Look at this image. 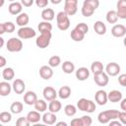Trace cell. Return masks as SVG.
Here are the masks:
<instances>
[{
  "mask_svg": "<svg viewBox=\"0 0 126 126\" xmlns=\"http://www.w3.org/2000/svg\"><path fill=\"white\" fill-rule=\"evenodd\" d=\"M51 32H40V35L36 37L35 39V44L37 47L43 49L46 48L49 43H50V39H51Z\"/></svg>",
  "mask_w": 126,
  "mask_h": 126,
  "instance_id": "7a4b0ae2",
  "label": "cell"
},
{
  "mask_svg": "<svg viewBox=\"0 0 126 126\" xmlns=\"http://www.w3.org/2000/svg\"><path fill=\"white\" fill-rule=\"evenodd\" d=\"M42 94H43V97L45 100L47 101H50V100H53L57 97L58 95V93L55 91L54 88L52 87H45L43 89V92H42Z\"/></svg>",
  "mask_w": 126,
  "mask_h": 126,
  "instance_id": "ba28073f",
  "label": "cell"
},
{
  "mask_svg": "<svg viewBox=\"0 0 126 126\" xmlns=\"http://www.w3.org/2000/svg\"><path fill=\"white\" fill-rule=\"evenodd\" d=\"M12 120V114L8 111H2L0 113V121L2 123H8Z\"/></svg>",
  "mask_w": 126,
  "mask_h": 126,
  "instance_id": "74e56055",
  "label": "cell"
},
{
  "mask_svg": "<svg viewBox=\"0 0 126 126\" xmlns=\"http://www.w3.org/2000/svg\"><path fill=\"white\" fill-rule=\"evenodd\" d=\"M89 104H90V99H87V98H80L78 101H77V108L81 111H86L88 112V109H89Z\"/></svg>",
  "mask_w": 126,
  "mask_h": 126,
  "instance_id": "4316f807",
  "label": "cell"
},
{
  "mask_svg": "<svg viewBox=\"0 0 126 126\" xmlns=\"http://www.w3.org/2000/svg\"><path fill=\"white\" fill-rule=\"evenodd\" d=\"M62 108V104L59 100H57L56 98L53 99V100H50L49 104H48V110L53 112V113H57L61 110Z\"/></svg>",
  "mask_w": 126,
  "mask_h": 126,
  "instance_id": "7402d4cb",
  "label": "cell"
},
{
  "mask_svg": "<svg viewBox=\"0 0 126 126\" xmlns=\"http://www.w3.org/2000/svg\"><path fill=\"white\" fill-rule=\"evenodd\" d=\"M35 0H21V3L23 4V6L25 7H31L33 3H34Z\"/></svg>",
  "mask_w": 126,
  "mask_h": 126,
  "instance_id": "f907efd6",
  "label": "cell"
},
{
  "mask_svg": "<svg viewBox=\"0 0 126 126\" xmlns=\"http://www.w3.org/2000/svg\"><path fill=\"white\" fill-rule=\"evenodd\" d=\"M6 48L10 52H19L23 49V42L20 38L11 37L6 43Z\"/></svg>",
  "mask_w": 126,
  "mask_h": 126,
  "instance_id": "3957f363",
  "label": "cell"
},
{
  "mask_svg": "<svg viewBox=\"0 0 126 126\" xmlns=\"http://www.w3.org/2000/svg\"><path fill=\"white\" fill-rule=\"evenodd\" d=\"M22 9H23V4L21 2L15 1L12 2L9 6H8V11L11 15H19L22 13Z\"/></svg>",
  "mask_w": 126,
  "mask_h": 126,
  "instance_id": "7c38bea8",
  "label": "cell"
},
{
  "mask_svg": "<svg viewBox=\"0 0 126 126\" xmlns=\"http://www.w3.org/2000/svg\"><path fill=\"white\" fill-rule=\"evenodd\" d=\"M48 0H35L34 3L38 8H45L48 5Z\"/></svg>",
  "mask_w": 126,
  "mask_h": 126,
  "instance_id": "f6af8a7d",
  "label": "cell"
},
{
  "mask_svg": "<svg viewBox=\"0 0 126 126\" xmlns=\"http://www.w3.org/2000/svg\"><path fill=\"white\" fill-rule=\"evenodd\" d=\"M120 108L123 111H126V97L121 99V101H120Z\"/></svg>",
  "mask_w": 126,
  "mask_h": 126,
  "instance_id": "816d5d0a",
  "label": "cell"
},
{
  "mask_svg": "<svg viewBox=\"0 0 126 126\" xmlns=\"http://www.w3.org/2000/svg\"><path fill=\"white\" fill-rule=\"evenodd\" d=\"M91 71L94 75L103 72V64L100 61H94L91 65Z\"/></svg>",
  "mask_w": 126,
  "mask_h": 126,
  "instance_id": "83f0119b",
  "label": "cell"
},
{
  "mask_svg": "<svg viewBox=\"0 0 126 126\" xmlns=\"http://www.w3.org/2000/svg\"><path fill=\"white\" fill-rule=\"evenodd\" d=\"M70 124L72 126H83V122H82L81 118H74V119H72Z\"/></svg>",
  "mask_w": 126,
  "mask_h": 126,
  "instance_id": "c3c4849f",
  "label": "cell"
},
{
  "mask_svg": "<svg viewBox=\"0 0 126 126\" xmlns=\"http://www.w3.org/2000/svg\"><path fill=\"white\" fill-rule=\"evenodd\" d=\"M75 75L79 81H85L90 77V70L86 67H80L76 70Z\"/></svg>",
  "mask_w": 126,
  "mask_h": 126,
  "instance_id": "9a60e30c",
  "label": "cell"
},
{
  "mask_svg": "<svg viewBox=\"0 0 126 126\" xmlns=\"http://www.w3.org/2000/svg\"><path fill=\"white\" fill-rule=\"evenodd\" d=\"M64 112H65V114H66L67 116L72 117V116H74V115L76 114V112H77V107H76L75 105H73V104H67V105L64 107Z\"/></svg>",
  "mask_w": 126,
  "mask_h": 126,
  "instance_id": "e575fe53",
  "label": "cell"
},
{
  "mask_svg": "<svg viewBox=\"0 0 126 126\" xmlns=\"http://www.w3.org/2000/svg\"><path fill=\"white\" fill-rule=\"evenodd\" d=\"M117 16L119 19H123L125 20L126 19V7H120V8H117Z\"/></svg>",
  "mask_w": 126,
  "mask_h": 126,
  "instance_id": "b9f144b4",
  "label": "cell"
},
{
  "mask_svg": "<svg viewBox=\"0 0 126 126\" xmlns=\"http://www.w3.org/2000/svg\"><path fill=\"white\" fill-rule=\"evenodd\" d=\"M23 108H24V105H23V103L20 102V101H14V102L11 104V106H10V110H11V112L14 113V114H19V113H21V112L23 111Z\"/></svg>",
  "mask_w": 126,
  "mask_h": 126,
  "instance_id": "f546056e",
  "label": "cell"
},
{
  "mask_svg": "<svg viewBox=\"0 0 126 126\" xmlns=\"http://www.w3.org/2000/svg\"><path fill=\"white\" fill-rule=\"evenodd\" d=\"M118 83L122 87H126V74H121L118 77Z\"/></svg>",
  "mask_w": 126,
  "mask_h": 126,
  "instance_id": "7dc6e473",
  "label": "cell"
},
{
  "mask_svg": "<svg viewBox=\"0 0 126 126\" xmlns=\"http://www.w3.org/2000/svg\"><path fill=\"white\" fill-rule=\"evenodd\" d=\"M6 32V30H5V27H4V23L0 24V34H3Z\"/></svg>",
  "mask_w": 126,
  "mask_h": 126,
  "instance_id": "9f6ffc18",
  "label": "cell"
},
{
  "mask_svg": "<svg viewBox=\"0 0 126 126\" xmlns=\"http://www.w3.org/2000/svg\"><path fill=\"white\" fill-rule=\"evenodd\" d=\"M4 27L6 30V32H13L15 31V24H13L12 22H6L4 23Z\"/></svg>",
  "mask_w": 126,
  "mask_h": 126,
  "instance_id": "ee69618b",
  "label": "cell"
},
{
  "mask_svg": "<svg viewBox=\"0 0 126 126\" xmlns=\"http://www.w3.org/2000/svg\"><path fill=\"white\" fill-rule=\"evenodd\" d=\"M116 7H117V8L126 7V0H118V2H117V4H116Z\"/></svg>",
  "mask_w": 126,
  "mask_h": 126,
  "instance_id": "f5cc1de1",
  "label": "cell"
},
{
  "mask_svg": "<svg viewBox=\"0 0 126 126\" xmlns=\"http://www.w3.org/2000/svg\"><path fill=\"white\" fill-rule=\"evenodd\" d=\"M83 4H87V5L91 6L92 8H94V10H96L99 6V1L98 0H84Z\"/></svg>",
  "mask_w": 126,
  "mask_h": 126,
  "instance_id": "60d3db41",
  "label": "cell"
},
{
  "mask_svg": "<svg viewBox=\"0 0 126 126\" xmlns=\"http://www.w3.org/2000/svg\"><path fill=\"white\" fill-rule=\"evenodd\" d=\"M105 72L110 77H115L120 73V66L115 62H110L105 67Z\"/></svg>",
  "mask_w": 126,
  "mask_h": 126,
  "instance_id": "52a82bcc",
  "label": "cell"
},
{
  "mask_svg": "<svg viewBox=\"0 0 126 126\" xmlns=\"http://www.w3.org/2000/svg\"><path fill=\"white\" fill-rule=\"evenodd\" d=\"M18 36L21 39H29V38H32L35 36L36 32L32 28L30 27H21L18 30Z\"/></svg>",
  "mask_w": 126,
  "mask_h": 126,
  "instance_id": "277c9868",
  "label": "cell"
},
{
  "mask_svg": "<svg viewBox=\"0 0 126 126\" xmlns=\"http://www.w3.org/2000/svg\"><path fill=\"white\" fill-rule=\"evenodd\" d=\"M94 81L97 86L105 87L109 82V76L106 74V72H101L94 75Z\"/></svg>",
  "mask_w": 126,
  "mask_h": 126,
  "instance_id": "8992f818",
  "label": "cell"
},
{
  "mask_svg": "<svg viewBox=\"0 0 126 126\" xmlns=\"http://www.w3.org/2000/svg\"><path fill=\"white\" fill-rule=\"evenodd\" d=\"M70 19L69 17L63 21H60V22H57V27L60 31H67L69 28H70Z\"/></svg>",
  "mask_w": 126,
  "mask_h": 126,
  "instance_id": "d590c367",
  "label": "cell"
},
{
  "mask_svg": "<svg viewBox=\"0 0 126 126\" xmlns=\"http://www.w3.org/2000/svg\"><path fill=\"white\" fill-rule=\"evenodd\" d=\"M8 1H10V2H15L16 0H8Z\"/></svg>",
  "mask_w": 126,
  "mask_h": 126,
  "instance_id": "be15d7a7",
  "label": "cell"
},
{
  "mask_svg": "<svg viewBox=\"0 0 126 126\" xmlns=\"http://www.w3.org/2000/svg\"><path fill=\"white\" fill-rule=\"evenodd\" d=\"M109 125H110V126H113V125H117V126H121V125H122V123H121L120 121H118V120H115V119H113V120H111V121H109Z\"/></svg>",
  "mask_w": 126,
  "mask_h": 126,
  "instance_id": "db71d44e",
  "label": "cell"
},
{
  "mask_svg": "<svg viewBox=\"0 0 126 126\" xmlns=\"http://www.w3.org/2000/svg\"><path fill=\"white\" fill-rule=\"evenodd\" d=\"M94 11H95V10H94V8H92L91 6H89V5H87V4H83L82 9H81L82 15H83L84 17H86V18L93 16V14L94 13Z\"/></svg>",
  "mask_w": 126,
  "mask_h": 126,
  "instance_id": "d6a6232c",
  "label": "cell"
},
{
  "mask_svg": "<svg viewBox=\"0 0 126 126\" xmlns=\"http://www.w3.org/2000/svg\"><path fill=\"white\" fill-rule=\"evenodd\" d=\"M12 87H13L14 92H15L17 94H22L25 92V89H26V85H25L24 81L21 80V79H16V80H14Z\"/></svg>",
  "mask_w": 126,
  "mask_h": 126,
  "instance_id": "4fadbf2b",
  "label": "cell"
},
{
  "mask_svg": "<svg viewBox=\"0 0 126 126\" xmlns=\"http://www.w3.org/2000/svg\"><path fill=\"white\" fill-rule=\"evenodd\" d=\"M94 30L96 34L98 35H103L105 34L106 32V26L103 22L101 21H96L94 22Z\"/></svg>",
  "mask_w": 126,
  "mask_h": 126,
  "instance_id": "ac0fdd59",
  "label": "cell"
},
{
  "mask_svg": "<svg viewBox=\"0 0 126 126\" xmlns=\"http://www.w3.org/2000/svg\"><path fill=\"white\" fill-rule=\"evenodd\" d=\"M12 86L6 82V81H3L0 83V95L1 96H6V95H9L11 91H12Z\"/></svg>",
  "mask_w": 126,
  "mask_h": 126,
  "instance_id": "ffe728a7",
  "label": "cell"
},
{
  "mask_svg": "<svg viewBox=\"0 0 126 126\" xmlns=\"http://www.w3.org/2000/svg\"><path fill=\"white\" fill-rule=\"evenodd\" d=\"M56 125L57 126H67V123L66 122H63V121H61V122H58V123H56Z\"/></svg>",
  "mask_w": 126,
  "mask_h": 126,
  "instance_id": "680465c9",
  "label": "cell"
},
{
  "mask_svg": "<svg viewBox=\"0 0 126 126\" xmlns=\"http://www.w3.org/2000/svg\"><path fill=\"white\" fill-rule=\"evenodd\" d=\"M1 1V3H0V7H2L3 5H4V0H0Z\"/></svg>",
  "mask_w": 126,
  "mask_h": 126,
  "instance_id": "6125c7cd",
  "label": "cell"
},
{
  "mask_svg": "<svg viewBox=\"0 0 126 126\" xmlns=\"http://www.w3.org/2000/svg\"><path fill=\"white\" fill-rule=\"evenodd\" d=\"M54 17H55V13H54L53 9H51V8H46V9L42 10V12H41V18L43 21L50 22L54 19Z\"/></svg>",
  "mask_w": 126,
  "mask_h": 126,
  "instance_id": "44dd1931",
  "label": "cell"
},
{
  "mask_svg": "<svg viewBox=\"0 0 126 126\" xmlns=\"http://www.w3.org/2000/svg\"><path fill=\"white\" fill-rule=\"evenodd\" d=\"M111 34L114 37H123L126 34V27L121 24L114 25L111 29Z\"/></svg>",
  "mask_w": 126,
  "mask_h": 126,
  "instance_id": "9c48e42d",
  "label": "cell"
},
{
  "mask_svg": "<svg viewBox=\"0 0 126 126\" xmlns=\"http://www.w3.org/2000/svg\"><path fill=\"white\" fill-rule=\"evenodd\" d=\"M2 77L5 81H11L14 79L15 77V72L13 70V68L11 67H7L5 69H3L2 71Z\"/></svg>",
  "mask_w": 126,
  "mask_h": 126,
  "instance_id": "d4e9b609",
  "label": "cell"
},
{
  "mask_svg": "<svg viewBox=\"0 0 126 126\" xmlns=\"http://www.w3.org/2000/svg\"><path fill=\"white\" fill-rule=\"evenodd\" d=\"M107 97L110 102H120L122 99V93L120 91L113 90L107 94Z\"/></svg>",
  "mask_w": 126,
  "mask_h": 126,
  "instance_id": "e0dca14e",
  "label": "cell"
},
{
  "mask_svg": "<svg viewBox=\"0 0 126 126\" xmlns=\"http://www.w3.org/2000/svg\"><path fill=\"white\" fill-rule=\"evenodd\" d=\"M37 29L40 32H51L52 30V25L50 24V22L47 21H42L38 24Z\"/></svg>",
  "mask_w": 126,
  "mask_h": 126,
  "instance_id": "1f68e13d",
  "label": "cell"
},
{
  "mask_svg": "<svg viewBox=\"0 0 126 126\" xmlns=\"http://www.w3.org/2000/svg\"><path fill=\"white\" fill-rule=\"evenodd\" d=\"M95 108H96V105H95V103H94L93 100H91V99H90V104H89L88 113H93V112L95 110Z\"/></svg>",
  "mask_w": 126,
  "mask_h": 126,
  "instance_id": "681fc988",
  "label": "cell"
},
{
  "mask_svg": "<svg viewBox=\"0 0 126 126\" xmlns=\"http://www.w3.org/2000/svg\"><path fill=\"white\" fill-rule=\"evenodd\" d=\"M36 100H37V95L32 91H29L24 94V102L28 105H33Z\"/></svg>",
  "mask_w": 126,
  "mask_h": 126,
  "instance_id": "5bb4252c",
  "label": "cell"
},
{
  "mask_svg": "<svg viewBox=\"0 0 126 126\" xmlns=\"http://www.w3.org/2000/svg\"><path fill=\"white\" fill-rule=\"evenodd\" d=\"M105 18H106L107 23H109V24H116L117 20L119 19L118 16H117L116 11H114V10L108 11L107 14H106V16H105Z\"/></svg>",
  "mask_w": 126,
  "mask_h": 126,
  "instance_id": "4dcf8cb0",
  "label": "cell"
},
{
  "mask_svg": "<svg viewBox=\"0 0 126 126\" xmlns=\"http://www.w3.org/2000/svg\"><path fill=\"white\" fill-rule=\"evenodd\" d=\"M61 63V58L58 56V55H53V56H51L50 58H49V60H48V65L50 66V67H57V66H59V64Z\"/></svg>",
  "mask_w": 126,
  "mask_h": 126,
  "instance_id": "8d00e7d4",
  "label": "cell"
},
{
  "mask_svg": "<svg viewBox=\"0 0 126 126\" xmlns=\"http://www.w3.org/2000/svg\"><path fill=\"white\" fill-rule=\"evenodd\" d=\"M62 71L65 74H71L75 71V65L71 61H64L62 63Z\"/></svg>",
  "mask_w": 126,
  "mask_h": 126,
  "instance_id": "f1b7e54d",
  "label": "cell"
},
{
  "mask_svg": "<svg viewBox=\"0 0 126 126\" xmlns=\"http://www.w3.org/2000/svg\"><path fill=\"white\" fill-rule=\"evenodd\" d=\"M41 115H40V112L39 111H30L28 114H27V118H28V120L31 122V123H32V124H35V123H37L40 119H41Z\"/></svg>",
  "mask_w": 126,
  "mask_h": 126,
  "instance_id": "603a6c76",
  "label": "cell"
},
{
  "mask_svg": "<svg viewBox=\"0 0 126 126\" xmlns=\"http://www.w3.org/2000/svg\"><path fill=\"white\" fill-rule=\"evenodd\" d=\"M94 99H95V102L98 104V105H104L106 104L107 100H108V97H107V93L103 90H99L95 93L94 94Z\"/></svg>",
  "mask_w": 126,
  "mask_h": 126,
  "instance_id": "30bf717a",
  "label": "cell"
},
{
  "mask_svg": "<svg viewBox=\"0 0 126 126\" xmlns=\"http://www.w3.org/2000/svg\"><path fill=\"white\" fill-rule=\"evenodd\" d=\"M71 95V89L68 86H63L58 91V96L62 99H66Z\"/></svg>",
  "mask_w": 126,
  "mask_h": 126,
  "instance_id": "484cf974",
  "label": "cell"
},
{
  "mask_svg": "<svg viewBox=\"0 0 126 126\" xmlns=\"http://www.w3.org/2000/svg\"><path fill=\"white\" fill-rule=\"evenodd\" d=\"M78 11V0H65L64 12L68 16H73Z\"/></svg>",
  "mask_w": 126,
  "mask_h": 126,
  "instance_id": "5b68a950",
  "label": "cell"
},
{
  "mask_svg": "<svg viewBox=\"0 0 126 126\" xmlns=\"http://www.w3.org/2000/svg\"><path fill=\"white\" fill-rule=\"evenodd\" d=\"M42 121L44 124H47V125H53L56 123V120H57V117L55 115V113L49 111V112H45L42 117H41Z\"/></svg>",
  "mask_w": 126,
  "mask_h": 126,
  "instance_id": "2e32d148",
  "label": "cell"
},
{
  "mask_svg": "<svg viewBox=\"0 0 126 126\" xmlns=\"http://www.w3.org/2000/svg\"><path fill=\"white\" fill-rule=\"evenodd\" d=\"M119 112H120V111H118V110H116V109H109V110L101 111V112H99L98 115H97V120H98V122L101 123V124L109 123V121L118 118Z\"/></svg>",
  "mask_w": 126,
  "mask_h": 126,
  "instance_id": "6da1fadb",
  "label": "cell"
},
{
  "mask_svg": "<svg viewBox=\"0 0 126 126\" xmlns=\"http://www.w3.org/2000/svg\"><path fill=\"white\" fill-rule=\"evenodd\" d=\"M33 105H34L35 110H37L39 112H44L47 109V103L45 102L44 99H37Z\"/></svg>",
  "mask_w": 126,
  "mask_h": 126,
  "instance_id": "836d02e7",
  "label": "cell"
},
{
  "mask_svg": "<svg viewBox=\"0 0 126 126\" xmlns=\"http://www.w3.org/2000/svg\"><path fill=\"white\" fill-rule=\"evenodd\" d=\"M118 119H119V121H120L123 125H126V111H121V112H119Z\"/></svg>",
  "mask_w": 126,
  "mask_h": 126,
  "instance_id": "bcb514c9",
  "label": "cell"
},
{
  "mask_svg": "<svg viewBox=\"0 0 126 126\" xmlns=\"http://www.w3.org/2000/svg\"><path fill=\"white\" fill-rule=\"evenodd\" d=\"M81 120L83 122V126H90V125H92V122H93L92 117L89 115H83L81 117Z\"/></svg>",
  "mask_w": 126,
  "mask_h": 126,
  "instance_id": "7bdbcfd3",
  "label": "cell"
},
{
  "mask_svg": "<svg viewBox=\"0 0 126 126\" xmlns=\"http://www.w3.org/2000/svg\"><path fill=\"white\" fill-rule=\"evenodd\" d=\"M7 61H6V58L4 56H0V67L3 68L5 65H6Z\"/></svg>",
  "mask_w": 126,
  "mask_h": 126,
  "instance_id": "11a10c76",
  "label": "cell"
},
{
  "mask_svg": "<svg viewBox=\"0 0 126 126\" xmlns=\"http://www.w3.org/2000/svg\"><path fill=\"white\" fill-rule=\"evenodd\" d=\"M39 76L43 79V80H49L51 79V77L53 76V71L51 69V67L48 65H43L39 68Z\"/></svg>",
  "mask_w": 126,
  "mask_h": 126,
  "instance_id": "8fae6325",
  "label": "cell"
},
{
  "mask_svg": "<svg viewBox=\"0 0 126 126\" xmlns=\"http://www.w3.org/2000/svg\"><path fill=\"white\" fill-rule=\"evenodd\" d=\"M50 2L54 5H57V4H60L62 2V0H50Z\"/></svg>",
  "mask_w": 126,
  "mask_h": 126,
  "instance_id": "6f0895ef",
  "label": "cell"
},
{
  "mask_svg": "<svg viewBox=\"0 0 126 126\" xmlns=\"http://www.w3.org/2000/svg\"><path fill=\"white\" fill-rule=\"evenodd\" d=\"M85 35H86V34H85L84 32H80V31L77 30V29L72 30L71 32H70V36H71V38H72L74 41H82V40L84 39Z\"/></svg>",
  "mask_w": 126,
  "mask_h": 126,
  "instance_id": "cb8c5ba5",
  "label": "cell"
},
{
  "mask_svg": "<svg viewBox=\"0 0 126 126\" xmlns=\"http://www.w3.org/2000/svg\"><path fill=\"white\" fill-rule=\"evenodd\" d=\"M75 29L79 30L80 32H84L85 34H87V33H88V32H89V27H88V25H87V24H85V23H79V24L75 27Z\"/></svg>",
  "mask_w": 126,
  "mask_h": 126,
  "instance_id": "ab89813d",
  "label": "cell"
},
{
  "mask_svg": "<svg viewBox=\"0 0 126 126\" xmlns=\"http://www.w3.org/2000/svg\"><path fill=\"white\" fill-rule=\"evenodd\" d=\"M123 44L125 45V47H126V36L124 37V39H123Z\"/></svg>",
  "mask_w": 126,
  "mask_h": 126,
  "instance_id": "94428289",
  "label": "cell"
},
{
  "mask_svg": "<svg viewBox=\"0 0 126 126\" xmlns=\"http://www.w3.org/2000/svg\"><path fill=\"white\" fill-rule=\"evenodd\" d=\"M3 44H4V38H3V37H0V46L2 47Z\"/></svg>",
  "mask_w": 126,
  "mask_h": 126,
  "instance_id": "91938a15",
  "label": "cell"
},
{
  "mask_svg": "<svg viewBox=\"0 0 126 126\" xmlns=\"http://www.w3.org/2000/svg\"><path fill=\"white\" fill-rule=\"evenodd\" d=\"M30 124H31V122L28 120L27 116L26 117H20L16 121V125L17 126H29Z\"/></svg>",
  "mask_w": 126,
  "mask_h": 126,
  "instance_id": "f35d334b",
  "label": "cell"
},
{
  "mask_svg": "<svg viewBox=\"0 0 126 126\" xmlns=\"http://www.w3.org/2000/svg\"><path fill=\"white\" fill-rule=\"evenodd\" d=\"M29 21H30V18L27 13H21L16 18V24L20 27H26L29 24Z\"/></svg>",
  "mask_w": 126,
  "mask_h": 126,
  "instance_id": "d6986e66",
  "label": "cell"
}]
</instances>
